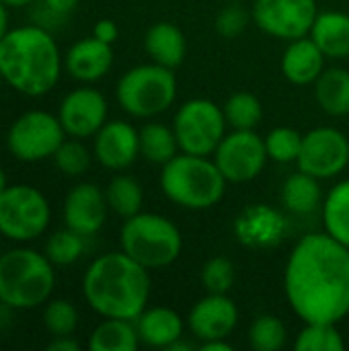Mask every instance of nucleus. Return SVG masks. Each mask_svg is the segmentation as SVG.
<instances>
[{"label": "nucleus", "instance_id": "obj_1", "mask_svg": "<svg viewBox=\"0 0 349 351\" xmlns=\"http://www.w3.org/2000/svg\"><path fill=\"white\" fill-rule=\"evenodd\" d=\"M284 292L304 323H335L349 315V249L327 232L304 234L290 251Z\"/></svg>", "mask_w": 349, "mask_h": 351}, {"label": "nucleus", "instance_id": "obj_2", "mask_svg": "<svg viewBox=\"0 0 349 351\" xmlns=\"http://www.w3.org/2000/svg\"><path fill=\"white\" fill-rule=\"evenodd\" d=\"M150 269L123 251L103 253L82 276V296L103 319L136 321L150 300Z\"/></svg>", "mask_w": 349, "mask_h": 351}, {"label": "nucleus", "instance_id": "obj_3", "mask_svg": "<svg viewBox=\"0 0 349 351\" xmlns=\"http://www.w3.org/2000/svg\"><path fill=\"white\" fill-rule=\"evenodd\" d=\"M64 56L53 33L39 25L10 29L0 41V76L25 97H43L56 88Z\"/></svg>", "mask_w": 349, "mask_h": 351}, {"label": "nucleus", "instance_id": "obj_4", "mask_svg": "<svg viewBox=\"0 0 349 351\" xmlns=\"http://www.w3.org/2000/svg\"><path fill=\"white\" fill-rule=\"evenodd\" d=\"M56 265L29 247L0 253V304L10 311L43 306L56 288Z\"/></svg>", "mask_w": 349, "mask_h": 351}, {"label": "nucleus", "instance_id": "obj_5", "mask_svg": "<svg viewBox=\"0 0 349 351\" xmlns=\"http://www.w3.org/2000/svg\"><path fill=\"white\" fill-rule=\"evenodd\" d=\"M226 179L212 156L179 152L160 171L163 193L179 208L210 210L226 193Z\"/></svg>", "mask_w": 349, "mask_h": 351}, {"label": "nucleus", "instance_id": "obj_6", "mask_svg": "<svg viewBox=\"0 0 349 351\" xmlns=\"http://www.w3.org/2000/svg\"><path fill=\"white\" fill-rule=\"evenodd\" d=\"M121 251L146 269H165L173 265L183 251L179 226L163 214L138 212L123 220L119 230Z\"/></svg>", "mask_w": 349, "mask_h": 351}, {"label": "nucleus", "instance_id": "obj_7", "mask_svg": "<svg viewBox=\"0 0 349 351\" xmlns=\"http://www.w3.org/2000/svg\"><path fill=\"white\" fill-rule=\"evenodd\" d=\"M115 99L136 119L158 117L177 99V76L171 68L154 62L134 66L119 78Z\"/></svg>", "mask_w": 349, "mask_h": 351}, {"label": "nucleus", "instance_id": "obj_8", "mask_svg": "<svg viewBox=\"0 0 349 351\" xmlns=\"http://www.w3.org/2000/svg\"><path fill=\"white\" fill-rule=\"evenodd\" d=\"M51 206L43 191L27 183L8 185L0 195V237L25 245L45 234Z\"/></svg>", "mask_w": 349, "mask_h": 351}, {"label": "nucleus", "instance_id": "obj_9", "mask_svg": "<svg viewBox=\"0 0 349 351\" xmlns=\"http://www.w3.org/2000/svg\"><path fill=\"white\" fill-rule=\"evenodd\" d=\"M226 125L222 107L200 97L185 101L173 117L179 150L200 156H212L216 152L218 144L226 136Z\"/></svg>", "mask_w": 349, "mask_h": 351}, {"label": "nucleus", "instance_id": "obj_10", "mask_svg": "<svg viewBox=\"0 0 349 351\" xmlns=\"http://www.w3.org/2000/svg\"><path fill=\"white\" fill-rule=\"evenodd\" d=\"M66 138L58 115L43 109H31L10 123L6 132V148L21 162H41L53 158Z\"/></svg>", "mask_w": 349, "mask_h": 351}, {"label": "nucleus", "instance_id": "obj_11", "mask_svg": "<svg viewBox=\"0 0 349 351\" xmlns=\"http://www.w3.org/2000/svg\"><path fill=\"white\" fill-rule=\"evenodd\" d=\"M212 158L228 183L257 179L269 160L265 140L255 130H232L222 138Z\"/></svg>", "mask_w": 349, "mask_h": 351}, {"label": "nucleus", "instance_id": "obj_12", "mask_svg": "<svg viewBox=\"0 0 349 351\" xmlns=\"http://www.w3.org/2000/svg\"><path fill=\"white\" fill-rule=\"evenodd\" d=\"M298 169L317 179H335L349 167L348 136L331 125H319L302 136Z\"/></svg>", "mask_w": 349, "mask_h": 351}, {"label": "nucleus", "instance_id": "obj_13", "mask_svg": "<svg viewBox=\"0 0 349 351\" xmlns=\"http://www.w3.org/2000/svg\"><path fill=\"white\" fill-rule=\"evenodd\" d=\"M319 14L317 0H255L253 23L276 39L294 41L306 37Z\"/></svg>", "mask_w": 349, "mask_h": 351}, {"label": "nucleus", "instance_id": "obj_14", "mask_svg": "<svg viewBox=\"0 0 349 351\" xmlns=\"http://www.w3.org/2000/svg\"><path fill=\"white\" fill-rule=\"evenodd\" d=\"M109 115L107 99L101 90L93 86H78L70 90L60 107L58 117L68 138H93L105 123Z\"/></svg>", "mask_w": 349, "mask_h": 351}, {"label": "nucleus", "instance_id": "obj_15", "mask_svg": "<svg viewBox=\"0 0 349 351\" xmlns=\"http://www.w3.org/2000/svg\"><path fill=\"white\" fill-rule=\"evenodd\" d=\"M232 232L247 249H274L288 234V220L269 204H251L234 218Z\"/></svg>", "mask_w": 349, "mask_h": 351}, {"label": "nucleus", "instance_id": "obj_16", "mask_svg": "<svg viewBox=\"0 0 349 351\" xmlns=\"http://www.w3.org/2000/svg\"><path fill=\"white\" fill-rule=\"evenodd\" d=\"M93 156L107 171H125L140 158V130L123 119H107L93 136Z\"/></svg>", "mask_w": 349, "mask_h": 351}, {"label": "nucleus", "instance_id": "obj_17", "mask_svg": "<svg viewBox=\"0 0 349 351\" xmlns=\"http://www.w3.org/2000/svg\"><path fill=\"white\" fill-rule=\"evenodd\" d=\"M237 325L239 308L228 294H208L197 300L187 315V327L200 343L228 339Z\"/></svg>", "mask_w": 349, "mask_h": 351}, {"label": "nucleus", "instance_id": "obj_18", "mask_svg": "<svg viewBox=\"0 0 349 351\" xmlns=\"http://www.w3.org/2000/svg\"><path fill=\"white\" fill-rule=\"evenodd\" d=\"M109 204L105 197V189L95 183H78L74 185L62 208L64 224L82 237H95L107 220Z\"/></svg>", "mask_w": 349, "mask_h": 351}, {"label": "nucleus", "instance_id": "obj_19", "mask_svg": "<svg viewBox=\"0 0 349 351\" xmlns=\"http://www.w3.org/2000/svg\"><path fill=\"white\" fill-rule=\"evenodd\" d=\"M113 45L95 35L82 37L64 53V70L78 82L91 84L105 78L113 66Z\"/></svg>", "mask_w": 349, "mask_h": 351}, {"label": "nucleus", "instance_id": "obj_20", "mask_svg": "<svg viewBox=\"0 0 349 351\" xmlns=\"http://www.w3.org/2000/svg\"><path fill=\"white\" fill-rule=\"evenodd\" d=\"M325 53L319 49V45L306 37H298L288 43L284 56H282V72L288 82L298 86L315 84L317 78L325 70Z\"/></svg>", "mask_w": 349, "mask_h": 351}, {"label": "nucleus", "instance_id": "obj_21", "mask_svg": "<svg viewBox=\"0 0 349 351\" xmlns=\"http://www.w3.org/2000/svg\"><path fill=\"white\" fill-rule=\"evenodd\" d=\"M134 323L138 329L140 343L163 350H169L175 341H179L185 329L181 315L167 306H146Z\"/></svg>", "mask_w": 349, "mask_h": 351}, {"label": "nucleus", "instance_id": "obj_22", "mask_svg": "<svg viewBox=\"0 0 349 351\" xmlns=\"http://www.w3.org/2000/svg\"><path fill=\"white\" fill-rule=\"evenodd\" d=\"M144 49L154 64L175 70L185 60L187 39H185V33L175 23L158 21L146 31Z\"/></svg>", "mask_w": 349, "mask_h": 351}, {"label": "nucleus", "instance_id": "obj_23", "mask_svg": "<svg viewBox=\"0 0 349 351\" xmlns=\"http://www.w3.org/2000/svg\"><path fill=\"white\" fill-rule=\"evenodd\" d=\"M311 39L319 45L327 60L349 58V14L341 10L319 12L313 27Z\"/></svg>", "mask_w": 349, "mask_h": 351}, {"label": "nucleus", "instance_id": "obj_24", "mask_svg": "<svg viewBox=\"0 0 349 351\" xmlns=\"http://www.w3.org/2000/svg\"><path fill=\"white\" fill-rule=\"evenodd\" d=\"M282 204L288 212H292L296 216H309V214L317 212L323 206L321 179L298 169V173L290 175L284 181Z\"/></svg>", "mask_w": 349, "mask_h": 351}, {"label": "nucleus", "instance_id": "obj_25", "mask_svg": "<svg viewBox=\"0 0 349 351\" xmlns=\"http://www.w3.org/2000/svg\"><path fill=\"white\" fill-rule=\"evenodd\" d=\"M315 99L331 117L349 115V70L339 66L325 68L315 82Z\"/></svg>", "mask_w": 349, "mask_h": 351}, {"label": "nucleus", "instance_id": "obj_26", "mask_svg": "<svg viewBox=\"0 0 349 351\" xmlns=\"http://www.w3.org/2000/svg\"><path fill=\"white\" fill-rule=\"evenodd\" d=\"M138 346L136 323L128 319H103L88 337L91 351H136Z\"/></svg>", "mask_w": 349, "mask_h": 351}, {"label": "nucleus", "instance_id": "obj_27", "mask_svg": "<svg viewBox=\"0 0 349 351\" xmlns=\"http://www.w3.org/2000/svg\"><path fill=\"white\" fill-rule=\"evenodd\" d=\"M321 218L325 232L349 249V179L333 185L325 195Z\"/></svg>", "mask_w": 349, "mask_h": 351}, {"label": "nucleus", "instance_id": "obj_28", "mask_svg": "<svg viewBox=\"0 0 349 351\" xmlns=\"http://www.w3.org/2000/svg\"><path fill=\"white\" fill-rule=\"evenodd\" d=\"M179 142L173 125L148 121L140 128V156L152 165H167L179 154Z\"/></svg>", "mask_w": 349, "mask_h": 351}, {"label": "nucleus", "instance_id": "obj_29", "mask_svg": "<svg viewBox=\"0 0 349 351\" xmlns=\"http://www.w3.org/2000/svg\"><path fill=\"white\" fill-rule=\"evenodd\" d=\"M105 197L109 204V210L117 214L119 218H132L138 212H142L144 204V189L138 179L125 173H117L105 187Z\"/></svg>", "mask_w": 349, "mask_h": 351}, {"label": "nucleus", "instance_id": "obj_30", "mask_svg": "<svg viewBox=\"0 0 349 351\" xmlns=\"http://www.w3.org/2000/svg\"><path fill=\"white\" fill-rule=\"evenodd\" d=\"M84 251H86V237H82L80 232H76L68 226L51 232L43 247L45 257L56 267H66V265L76 263L84 255Z\"/></svg>", "mask_w": 349, "mask_h": 351}, {"label": "nucleus", "instance_id": "obj_31", "mask_svg": "<svg viewBox=\"0 0 349 351\" xmlns=\"http://www.w3.org/2000/svg\"><path fill=\"white\" fill-rule=\"evenodd\" d=\"M226 123L232 130H255L263 119V105L253 93H234L226 99L224 107Z\"/></svg>", "mask_w": 349, "mask_h": 351}, {"label": "nucleus", "instance_id": "obj_32", "mask_svg": "<svg viewBox=\"0 0 349 351\" xmlns=\"http://www.w3.org/2000/svg\"><path fill=\"white\" fill-rule=\"evenodd\" d=\"M296 351H344L346 339L335 323H304L294 341Z\"/></svg>", "mask_w": 349, "mask_h": 351}, {"label": "nucleus", "instance_id": "obj_33", "mask_svg": "<svg viewBox=\"0 0 349 351\" xmlns=\"http://www.w3.org/2000/svg\"><path fill=\"white\" fill-rule=\"evenodd\" d=\"M288 343V329L276 315H261L251 323L249 346L255 351H280Z\"/></svg>", "mask_w": 349, "mask_h": 351}, {"label": "nucleus", "instance_id": "obj_34", "mask_svg": "<svg viewBox=\"0 0 349 351\" xmlns=\"http://www.w3.org/2000/svg\"><path fill=\"white\" fill-rule=\"evenodd\" d=\"M302 136L298 130L288 128V125H280L274 128L263 140H265V150L269 160L278 162V165H290L296 162L300 156V148H302Z\"/></svg>", "mask_w": 349, "mask_h": 351}, {"label": "nucleus", "instance_id": "obj_35", "mask_svg": "<svg viewBox=\"0 0 349 351\" xmlns=\"http://www.w3.org/2000/svg\"><path fill=\"white\" fill-rule=\"evenodd\" d=\"M56 169L66 177H82L93 162V152L78 138H66L53 154Z\"/></svg>", "mask_w": 349, "mask_h": 351}, {"label": "nucleus", "instance_id": "obj_36", "mask_svg": "<svg viewBox=\"0 0 349 351\" xmlns=\"http://www.w3.org/2000/svg\"><path fill=\"white\" fill-rule=\"evenodd\" d=\"M43 327L51 337L74 335L78 327V311L66 298H49L43 308Z\"/></svg>", "mask_w": 349, "mask_h": 351}, {"label": "nucleus", "instance_id": "obj_37", "mask_svg": "<svg viewBox=\"0 0 349 351\" xmlns=\"http://www.w3.org/2000/svg\"><path fill=\"white\" fill-rule=\"evenodd\" d=\"M237 269L228 257H212L202 267V284L208 294H228L234 286Z\"/></svg>", "mask_w": 349, "mask_h": 351}, {"label": "nucleus", "instance_id": "obj_38", "mask_svg": "<svg viewBox=\"0 0 349 351\" xmlns=\"http://www.w3.org/2000/svg\"><path fill=\"white\" fill-rule=\"evenodd\" d=\"M249 21H253V19H251V14H249L241 4L228 2V6H224V8L216 14L214 27H216L218 35H222L224 39H234V37H239L241 33H245Z\"/></svg>", "mask_w": 349, "mask_h": 351}, {"label": "nucleus", "instance_id": "obj_39", "mask_svg": "<svg viewBox=\"0 0 349 351\" xmlns=\"http://www.w3.org/2000/svg\"><path fill=\"white\" fill-rule=\"evenodd\" d=\"M31 6H33V10H31V23H33V25L43 27V29H45V31H49V33H53V31L62 29V27H64V23L68 21V16H64V14H60V12L51 10V8H49V6H45L41 0H35Z\"/></svg>", "mask_w": 349, "mask_h": 351}, {"label": "nucleus", "instance_id": "obj_40", "mask_svg": "<svg viewBox=\"0 0 349 351\" xmlns=\"http://www.w3.org/2000/svg\"><path fill=\"white\" fill-rule=\"evenodd\" d=\"M93 35H95L97 39H101V41L113 45V43L117 41V37H119V29H117L115 21H111V19H99V21L95 23V27H93Z\"/></svg>", "mask_w": 349, "mask_h": 351}, {"label": "nucleus", "instance_id": "obj_41", "mask_svg": "<svg viewBox=\"0 0 349 351\" xmlns=\"http://www.w3.org/2000/svg\"><path fill=\"white\" fill-rule=\"evenodd\" d=\"M80 343L74 339V335H62V337H53L47 343V351H78Z\"/></svg>", "mask_w": 349, "mask_h": 351}, {"label": "nucleus", "instance_id": "obj_42", "mask_svg": "<svg viewBox=\"0 0 349 351\" xmlns=\"http://www.w3.org/2000/svg\"><path fill=\"white\" fill-rule=\"evenodd\" d=\"M41 2L45 6H49L51 10L64 14V16H70L78 8V4H80V0H41Z\"/></svg>", "mask_w": 349, "mask_h": 351}, {"label": "nucleus", "instance_id": "obj_43", "mask_svg": "<svg viewBox=\"0 0 349 351\" xmlns=\"http://www.w3.org/2000/svg\"><path fill=\"white\" fill-rule=\"evenodd\" d=\"M202 351H232V346L226 339H214V341H204L200 343Z\"/></svg>", "mask_w": 349, "mask_h": 351}, {"label": "nucleus", "instance_id": "obj_44", "mask_svg": "<svg viewBox=\"0 0 349 351\" xmlns=\"http://www.w3.org/2000/svg\"><path fill=\"white\" fill-rule=\"evenodd\" d=\"M10 31V25H8V6L0 0V41L2 37Z\"/></svg>", "mask_w": 349, "mask_h": 351}, {"label": "nucleus", "instance_id": "obj_45", "mask_svg": "<svg viewBox=\"0 0 349 351\" xmlns=\"http://www.w3.org/2000/svg\"><path fill=\"white\" fill-rule=\"evenodd\" d=\"M8 8H27V6H31L35 0H2Z\"/></svg>", "mask_w": 349, "mask_h": 351}, {"label": "nucleus", "instance_id": "obj_46", "mask_svg": "<svg viewBox=\"0 0 349 351\" xmlns=\"http://www.w3.org/2000/svg\"><path fill=\"white\" fill-rule=\"evenodd\" d=\"M8 187V179H6V173H4V169L0 167V195H2V191Z\"/></svg>", "mask_w": 349, "mask_h": 351}, {"label": "nucleus", "instance_id": "obj_47", "mask_svg": "<svg viewBox=\"0 0 349 351\" xmlns=\"http://www.w3.org/2000/svg\"><path fill=\"white\" fill-rule=\"evenodd\" d=\"M220 2H237V0H220Z\"/></svg>", "mask_w": 349, "mask_h": 351}, {"label": "nucleus", "instance_id": "obj_48", "mask_svg": "<svg viewBox=\"0 0 349 351\" xmlns=\"http://www.w3.org/2000/svg\"><path fill=\"white\" fill-rule=\"evenodd\" d=\"M0 80H2V76H0Z\"/></svg>", "mask_w": 349, "mask_h": 351}]
</instances>
